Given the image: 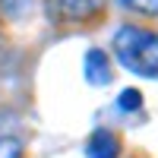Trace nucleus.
<instances>
[{
    "label": "nucleus",
    "instance_id": "obj_2",
    "mask_svg": "<svg viewBox=\"0 0 158 158\" xmlns=\"http://www.w3.org/2000/svg\"><path fill=\"white\" fill-rule=\"evenodd\" d=\"M98 13L95 0H48V16L54 22H82Z\"/></svg>",
    "mask_w": 158,
    "mask_h": 158
},
{
    "label": "nucleus",
    "instance_id": "obj_4",
    "mask_svg": "<svg viewBox=\"0 0 158 158\" xmlns=\"http://www.w3.org/2000/svg\"><path fill=\"white\" fill-rule=\"evenodd\" d=\"M120 155V139L114 130H95L85 142V158H117Z\"/></svg>",
    "mask_w": 158,
    "mask_h": 158
},
{
    "label": "nucleus",
    "instance_id": "obj_7",
    "mask_svg": "<svg viewBox=\"0 0 158 158\" xmlns=\"http://www.w3.org/2000/svg\"><path fill=\"white\" fill-rule=\"evenodd\" d=\"M139 104H142L139 89H123L120 98H117V108H120V111H139Z\"/></svg>",
    "mask_w": 158,
    "mask_h": 158
},
{
    "label": "nucleus",
    "instance_id": "obj_1",
    "mask_svg": "<svg viewBox=\"0 0 158 158\" xmlns=\"http://www.w3.org/2000/svg\"><path fill=\"white\" fill-rule=\"evenodd\" d=\"M114 57L136 76H158V32L123 25L114 35Z\"/></svg>",
    "mask_w": 158,
    "mask_h": 158
},
{
    "label": "nucleus",
    "instance_id": "obj_3",
    "mask_svg": "<svg viewBox=\"0 0 158 158\" xmlns=\"http://www.w3.org/2000/svg\"><path fill=\"white\" fill-rule=\"evenodd\" d=\"M82 70H85V79L92 85H108L111 82V60H108V54L101 48H89L85 51Z\"/></svg>",
    "mask_w": 158,
    "mask_h": 158
},
{
    "label": "nucleus",
    "instance_id": "obj_8",
    "mask_svg": "<svg viewBox=\"0 0 158 158\" xmlns=\"http://www.w3.org/2000/svg\"><path fill=\"white\" fill-rule=\"evenodd\" d=\"M0 158H22V142L13 136H0Z\"/></svg>",
    "mask_w": 158,
    "mask_h": 158
},
{
    "label": "nucleus",
    "instance_id": "obj_6",
    "mask_svg": "<svg viewBox=\"0 0 158 158\" xmlns=\"http://www.w3.org/2000/svg\"><path fill=\"white\" fill-rule=\"evenodd\" d=\"M117 3L127 10H136L142 16H158V0H117Z\"/></svg>",
    "mask_w": 158,
    "mask_h": 158
},
{
    "label": "nucleus",
    "instance_id": "obj_5",
    "mask_svg": "<svg viewBox=\"0 0 158 158\" xmlns=\"http://www.w3.org/2000/svg\"><path fill=\"white\" fill-rule=\"evenodd\" d=\"M0 10H3V16H10V19H22L25 13L32 10V0H0Z\"/></svg>",
    "mask_w": 158,
    "mask_h": 158
}]
</instances>
